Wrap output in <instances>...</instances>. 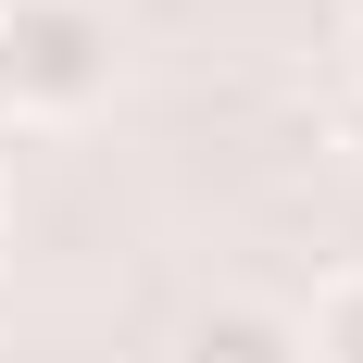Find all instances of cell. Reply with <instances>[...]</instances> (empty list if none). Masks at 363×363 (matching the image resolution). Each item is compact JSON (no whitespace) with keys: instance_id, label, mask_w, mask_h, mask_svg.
I'll list each match as a JSON object with an SVG mask.
<instances>
[{"instance_id":"5b68a950","label":"cell","mask_w":363,"mask_h":363,"mask_svg":"<svg viewBox=\"0 0 363 363\" xmlns=\"http://www.w3.org/2000/svg\"><path fill=\"white\" fill-rule=\"evenodd\" d=\"M0 125H13V75H0Z\"/></svg>"},{"instance_id":"277c9868","label":"cell","mask_w":363,"mask_h":363,"mask_svg":"<svg viewBox=\"0 0 363 363\" xmlns=\"http://www.w3.org/2000/svg\"><path fill=\"white\" fill-rule=\"evenodd\" d=\"M351 88H363V26H351Z\"/></svg>"},{"instance_id":"6da1fadb","label":"cell","mask_w":363,"mask_h":363,"mask_svg":"<svg viewBox=\"0 0 363 363\" xmlns=\"http://www.w3.org/2000/svg\"><path fill=\"white\" fill-rule=\"evenodd\" d=\"M0 75H13V113H88L113 88V13L101 0H0Z\"/></svg>"},{"instance_id":"7a4b0ae2","label":"cell","mask_w":363,"mask_h":363,"mask_svg":"<svg viewBox=\"0 0 363 363\" xmlns=\"http://www.w3.org/2000/svg\"><path fill=\"white\" fill-rule=\"evenodd\" d=\"M176 363H313V351H301V313L276 301H201L176 326Z\"/></svg>"},{"instance_id":"3957f363","label":"cell","mask_w":363,"mask_h":363,"mask_svg":"<svg viewBox=\"0 0 363 363\" xmlns=\"http://www.w3.org/2000/svg\"><path fill=\"white\" fill-rule=\"evenodd\" d=\"M301 351H313V363H363V263L338 276L326 301H313V326H301Z\"/></svg>"},{"instance_id":"8992f818","label":"cell","mask_w":363,"mask_h":363,"mask_svg":"<svg viewBox=\"0 0 363 363\" xmlns=\"http://www.w3.org/2000/svg\"><path fill=\"white\" fill-rule=\"evenodd\" d=\"M351 26H363V0H351Z\"/></svg>"}]
</instances>
